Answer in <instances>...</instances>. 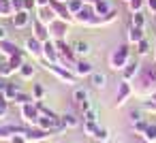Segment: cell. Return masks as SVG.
Returning a JSON list of instances; mask_svg holds the SVG:
<instances>
[{
  "mask_svg": "<svg viewBox=\"0 0 156 143\" xmlns=\"http://www.w3.org/2000/svg\"><path fill=\"white\" fill-rule=\"evenodd\" d=\"M128 117H130V122H133V124H135V122L145 120V117H143V109H133V111L128 113Z\"/></svg>",
  "mask_w": 156,
  "mask_h": 143,
  "instance_id": "cell-40",
  "label": "cell"
},
{
  "mask_svg": "<svg viewBox=\"0 0 156 143\" xmlns=\"http://www.w3.org/2000/svg\"><path fill=\"white\" fill-rule=\"evenodd\" d=\"M92 7H94V13H96V15H101V17H103V15H107V13L111 11V5L107 2V0H98V2H96V5H92Z\"/></svg>",
  "mask_w": 156,
  "mask_h": 143,
  "instance_id": "cell-27",
  "label": "cell"
},
{
  "mask_svg": "<svg viewBox=\"0 0 156 143\" xmlns=\"http://www.w3.org/2000/svg\"><path fill=\"white\" fill-rule=\"evenodd\" d=\"M20 94V85L17 83H7V88H5V92H2V96L7 98V100H15V96Z\"/></svg>",
  "mask_w": 156,
  "mask_h": 143,
  "instance_id": "cell-26",
  "label": "cell"
},
{
  "mask_svg": "<svg viewBox=\"0 0 156 143\" xmlns=\"http://www.w3.org/2000/svg\"><path fill=\"white\" fill-rule=\"evenodd\" d=\"M145 39V34H143V28H137V26H128V30H126V41H128V45H137L139 41H143Z\"/></svg>",
  "mask_w": 156,
  "mask_h": 143,
  "instance_id": "cell-16",
  "label": "cell"
},
{
  "mask_svg": "<svg viewBox=\"0 0 156 143\" xmlns=\"http://www.w3.org/2000/svg\"><path fill=\"white\" fill-rule=\"evenodd\" d=\"M66 7H69V11L73 13V17L83 9V0H69V2H66Z\"/></svg>",
  "mask_w": 156,
  "mask_h": 143,
  "instance_id": "cell-34",
  "label": "cell"
},
{
  "mask_svg": "<svg viewBox=\"0 0 156 143\" xmlns=\"http://www.w3.org/2000/svg\"><path fill=\"white\" fill-rule=\"evenodd\" d=\"M34 15H37V19H41L43 24H51V22L56 19V13L51 11V7H49V5H47V7H41Z\"/></svg>",
  "mask_w": 156,
  "mask_h": 143,
  "instance_id": "cell-19",
  "label": "cell"
},
{
  "mask_svg": "<svg viewBox=\"0 0 156 143\" xmlns=\"http://www.w3.org/2000/svg\"><path fill=\"white\" fill-rule=\"evenodd\" d=\"M73 100L81 107V111H86L90 107V94H88V90L86 88H75L73 90Z\"/></svg>",
  "mask_w": 156,
  "mask_h": 143,
  "instance_id": "cell-12",
  "label": "cell"
},
{
  "mask_svg": "<svg viewBox=\"0 0 156 143\" xmlns=\"http://www.w3.org/2000/svg\"><path fill=\"white\" fill-rule=\"evenodd\" d=\"M130 62V45L124 43V45H118L111 54H109V66L111 71H124V66Z\"/></svg>",
  "mask_w": 156,
  "mask_h": 143,
  "instance_id": "cell-2",
  "label": "cell"
},
{
  "mask_svg": "<svg viewBox=\"0 0 156 143\" xmlns=\"http://www.w3.org/2000/svg\"><path fill=\"white\" fill-rule=\"evenodd\" d=\"M41 111H39V107L37 105H24L22 107V115H24V120L26 122H32V124H39V120H41V115H39Z\"/></svg>",
  "mask_w": 156,
  "mask_h": 143,
  "instance_id": "cell-15",
  "label": "cell"
},
{
  "mask_svg": "<svg viewBox=\"0 0 156 143\" xmlns=\"http://www.w3.org/2000/svg\"><path fill=\"white\" fill-rule=\"evenodd\" d=\"M73 49H75V56H79V58H86V56L92 51V49H90V43L83 41V39L75 41V43H73Z\"/></svg>",
  "mask_w": 156,
  "mask_h": 143,
  "instance_id": "cell-20",
  "label": "cell"
},
{
  "mask_svg": "<svg viewBox=\"0 0 156 143\" xmlns=\"http://www.w3.org/2000/svg\"><path fill=\"white\" fill-rule=\"evenodd\" d=\"M96 17V13H94V7L92 5H83V9L75 15V24H79V26H90V22Z\"/></svg>",
  "mask_w": 156,
  "mask_h": 143,
  "instance_id": "cell-8",
  "label": "cell"
},
{
  "mask_svg": "<svg viewBox=\"0 0 156 143\" xmlns=\"http://www.w3.org/2000/svg\"><path fill=\"white\" fill-rule=\"evenodd\" d=\"M24 134H26L28 141H45V139L49 137V132L43 130V128H39V130H26Z\"/></svg>",
  "mask_w": 156,
  "mask_h": 143,
  "instance_id": "cell-23",
  "label": "cell"
},
{
  "mask_svg": "<svg viewBox=\"0 0 156 143\" xmlns=\"http://www.w3.org/2000/svg\"><path fill=\"white\" fill-rule=\"evenodd\" d=\"M15 132H26V130L17 126H0V139H11Z\"/></svg>",
  "mask_w": 156,
  "mask_h": 143,
  "instance_id": "cell-24",
  "label": "cell"
},
{
  "mask_svg": "<svg viewBox=\"0 0 156 143\" xmlns=\"http://www.w3.org/2000/svg\"><path fill=\"white\" fill-rule=\"evenodd\" d=\"M98 0H83V5H96Z\"/></svg>",
  "mask_w": 156,
  "mask_h": 143,
  "instance_id": "cell-51",
  "label": "cell"
},
{
  "mask_svg": "<svg viewBox=\"0 0 156 143\" xmlns=\"http://www.w3.org/2000/svg\"><path fill=\"white\" fill-rule=\"evenodd\" d=\"M0 51H2L7 58H11V56L20 54L22 49H17V45H15V43H11V41L7 39V41H0Z\"/></svg>",
  "mask_w": 156,
  "mask_h": 143,
  "instance_id": "cell-22",
  "label": "cell"
},
{
  "mask_svg": "<svg viewBox=\"0 0 156 143\" xmlns=\"http://www.w3.org/2000/svg\"><path fill=\"white\" fill-rule=\"evenodd\" d=\"M154 26H156V19H154Z\"/></svg>",
  "mask_w": 156,
  "mask_h": 143,
  "instance_id": "cell-53",
  "label": "cell"
},
{
  "mask_svg": "<svg viewBox=\"0 0 156 143\" xmlns=\"http://www.w3.org/2000/svg\"><path fill=\"white\" fill-rule=\"evenodd\" d=\"M139 71H141L139 60H130V62L124 66V71H122V79H124V81H133V79L139 75Z\"/></svg>",
  "mask_w": 156,
  "mask_h": 143,
  "instance_id": "cell-14",
  "label": "cell"
},
{
  "mask_svg": "<svg viewBox=\"0 0 156 143\" xmlns=\"http://www.w3.org/2000/svg\"><path fill=\"white\" fill-rule=\"evenodd\" d=\"M43 60L49 62V64H60V56H58V49H56L54 41H45L43 43Z\"/></svg>",
  "mask_w": 156,
  "mask_h": 143,
  "instance_id": "cell-7",
  "label": "cell"
},
{
  "mask_svg": "<svg viewBox=\"0 0 156 143\" xmlns=\"http://www.w3.org/2000/svg\"><path fill=\"white\" fill-rule=\"evenodd\" d=\"M13 73H15V68L11 66V62H9V58H7V60H0V75H2V77L7 79V77H11Z\"/></svg>",
  "mask_w": 156,
  "mask_h": 143,
  "instance_id": "cell-30",
  "label": "cell"
},
{
  "mask_svg": "<svg viewBox=\"0 0 156 143\" xmlns=\"http://www.w3.org/2000/svg\"><path fill=\"white\" fill-rule=\"evenodd\" d=\"M45 68H47L49 73H54L58 79H62L64 83H69V85H73V83L77 81V75H75V73H71V71H69V66H62V64H49V62H47V64H45Z\"/></svg>",
  "mask_w": 156,
  "mask_h": 143,
  "instance_id": "cell-4",
  "label": "cell"
},
{
  "mask_svg": "<svg viewBox=\"0 0 156 143\" xmlns=\"http://www.w3.org/2000/svg\"><path fill=\"white\" fill-rule=\"evenodd\" d=\"M9 62H11V66H13L15 71H20V68L24 66V51H20V54L11 56V58H9Z\"/></svg>",
  "mask_w": 156,
  "mask_h": 143,
  "instance_id": "cell-32",
  "label": "cell"
},
{
  "mask_svg": "<svg viewBox=\"0 0 156 143\" xmlns=\"http://www.w3.org/2000/svg\"><path fill=\"white\" fill-rule=\"evenodd\" d=\"M135 49H137V56H147L152 47H150V41H147V39H143V41H139V43L135 45Z\"/></svg>",
  "mask_w": 156,
  "mask_h": 143,
  "instance_id": "cell-31",
  "label": "cell"
},
{
  "mask_svg": "<svg viewBox=\"0 0 156 143\" xmlns=\"http://www.w3.org/2000/svg\"><path fill=\"white\" fill-rule=\"evenodd\" d=\"M7 83H9V81H5V77H2V75H0V94H2V92H5V88H7Z\"/></svg>",
  "mask_w": 156,
  "mask_h": 143,
  "instance_id": "cell-49",
  "label": "cell"
},
{
  "mask_svg": "<svg viewBox=\"0 0 156 143\" xmlns=\"http://www.w3.org/2000/svg\"><path fill=\"white\" fill-rule=\"evenodd\" d=\"M9 39V32H7V28L5 26H0V41H7Z\"/></svg>",
  "mask_w": 156,
  "mask_h": 143,
  "instance_id": "cell-48",
  "label": "cell"
},
{
  "mask_svg": "<svg viewBox=\"0 0 156 143\" xmlns=\"http://www.w3.org/2000/svg\"><path fill=\"white\" fill-rule=\"evenodd\" d=\"M32 100H34L32 94H22V92H20V94L15 96V105H22V107H24V105H30Z\"/></svg>",
  "mask_w": 156,
  "mask_h": 143,
  "instance_id": "cell-37",
  "label": "cell"
},
{
  "mask_svg": "<svg viewBox=\"0 0 156 143\" xmlns=\"http://www.w3.org/2000/svg\"><path fill=\"white\" fill-rule=\"evenodd\" d=\"M90 83H92V88H96V90H105V88H107V75L101 73V71H94V73L90 75Z\"/></svg>",
  "mask_w": 156,
  "mask_h": 143,
  "instance_id": "cell-18",
  "label": "cell"
},
{
  "mask_svg": "<svg viewBox=\"0 0 156 143\" xmlns=\"http://www.w3.org/2000/svg\"><path fill=\"white\" fill-rule=\"evenodd\" d=\"M130 94H133L130 81H124V79H122V83L118 85V94H115V107H122V105L130 98Z\"/></svg>",
  "mask_w": 156,
  "mask_h": 143,
  "instance_id": "cell-10",
  "label": "cell"
},
{
  "mask_svg": "<svg viewBox=\"0 0 156 143\" xmlns=\"http://www.w3.org/2000/svg\"><path fill=\"white\" fill-rule=\"evenodd\" d=\"M11 5H13L15 13H17V11H24V0H11Z\"/></svg>",
  "mask_w": 156,
  "mask_h": 143,
  "instance_id": "cell-47",
  "label": "cell"
},
{
  "mask_svg": "<svg viewBox=\"0 0 156 143\" xmlns=\"http://www.w3.org/2000/svg\"><path fill=\"white\" fill-rule=\"evenodd\" d=\"M126 5H128V11H130V13H139V11L145 7V0H128Z\"/></svg>",
  "mask_w": 156,
  "mask_h": 143,
  "instance_id": "cell-35",
  "label": "cell"
},
{
  "mask_svg": "<svg viewBox=\"0 0 156 143\" xmlns=\"http://www.w3.org/2000/svg\"><path fill=\"white\" fill-rule=\"evenodd\" d=\"M73 73H75L77 77H90V75L94 73V68H92V64H90L88 60H77L75 66H73Z\"/></svg>",
  "mask_w": 156,
  "mask_h": 143,
  "instance_id": "cell-17",
  "label": "cell"
},
{
  "mask_svg": "<svg viewBox=\"0 0 156 143\" xmlns=\"http://www.w3.org/2000/svg\"><path fill=\"white\" fill-rule=\"evenodd\" d=\"M32 26H34V34H32V37H37V39L43 41V43L49 41V26H47V24H43L41 19L34 17V19H32Z\"/></svg>",
  "mask_w": 156,
  "mask_h": 143,
  "instance_id": "cell-13",
  "label": "cell"
},
{
  "mask_svg": "<svg viewBox=\"0 0 156 143\" xmlns=\"http://www.w3.org/2000/svg\"><path fill=\"white\" fill-rule=\"evenodd\" d=\"M7 109H9V100L5 96H0V117L7 115Z\"/></svg>",
  "mask_w": 156,
  "mask_h": 143,
  "instance_id": "cell-44",
  "label": "cell"
},
{
  "mask_svg": "<svg viewBox=\"0 0 156 143\" xmlns=\"http://www.w3.org/2000/svg\"><path fill=\"white\" fill-rule=\"evenodd\" d=\"M28 139H26V134H13L11 137V143H26Z\"/></svg>",
  "mask_w": 156,
  "mask_h": 143,
  "instance_id": "cell-46",
  "label": "cell"
},
{
  "mask_svg": "<svg viewBox=\"0 0 156 143\" xmlns=\"http://www.w3.org/2000/svg\"><path fill=\"white\" fill-rule=\"evenodd\" d=\"M94 139H96V141H101V143H107V141H109V130H107V128H101V126H98V130H96Z\"/></svg>",
  "mask_w": 156,
  "mask_h": 143,
  "instance_id": "cell-39",
  "label": "cell"
},
{
  "mask_svg": "<svg viewBox=\"0 0 156 143\" xmlns=\"http://www.w3.org/2000/svg\"><path fill=\"white\" fill-rule=\"evenodd\" d=\"M43 94H45L43 85H39V83H37V85L32 88V96H34V100H41V98H43Z\"/></svg>",
  "mask_w": 156,
  "mask_h": 143,
  "instance_id": "cell-43",
  "label": "cell"
},
{
  "mask_svg": "<svg viewBox=\"0 0 156 143\" xmlns=\"http://www.w3.org/2000/svg\"><path fill=\"white\" fill-rule=\"evenodd\" d=\"M62 124H64V128H75V126H79V120H77L75 113H64L62 115Z\"/></svg>",
  "mask_w": 156,
  "mask_h": 143,
  "instance_id": "cell-29",
  "label": "cell"
},
{
  "mask_svg": "<svg viewBox=\"0 0 156 143\" xmlns=\"http://www.w3.org/2000/svg\"><path fill=\"white\" fill-rule=\"evenodd\" d=\"M96 130H98V124H96V122H83V132H86L88 137H92V139H94Z\"/></svg>",
  "mask_w": 156,
  "mask_h": 143,
  "instance_id": "cell-38",
  "label": "cell"
},
{
  "mask_svg": "<svg viewBox=\"0 0 156 143\" xmlns=\"http://www.w3.org/2000/svg\"><path fill=\"white\" fill-rule=\"evenodd\" d=\"M32 13H28V11H17L13 17H11V24L17 28V30H24V28H28L30 24H32Z\"/></svg>",
  "mask_w": 156,
  "mask_h": 143,
  "instance_id": "cell-9",
  "label": "cell"
},
{
  "mask_svg": "<svg viewBox=\"0 0 156 143\" xmlns=\"http://www.w3.org/2000/svg\"><path fill=\"white\" fill-rule=\"evenodd\" d=\"M24 49L34 60H43V41H39L37 37H28L26 43H24Z\"/></svg>",
  "mask_w": 156,
  "mask_h": 143,
  "instance_id": "cell-5",
  "label": "cell"
},
{
  "mask_svg": "<svg viewBox=\"0 0 156 143\" xmlns=\"http://www.w3.org/2000/svg\"><path fill=\"white\" fill-rule=\"evenodd\" d=\"M141 137H143L147 143H156V124H154V122H150V124H147V128H145V132H143Z\"/></svg>",
  "mask_w": 156,
  "mask_h": 143,
  "instance_id": "cell-28",
  "label": "cell"
},
{
  "mask_svg": "<svg viewBox=\"0 0 156 143\" xmlns=\"http://www.w3.org/2000/svg\"><path fill=\"white\" fill-rule=\"evenodd\" d=\"M56 49H58V56H60L62 66L73 68V66H75V62H77V56H75L73 45H66V41H64V39H56Z\"/></svg>",
  "mask_w": 156,
  "mask_h": 143,
  "instance_id": "cell-3",
  "label": "cell"
},
{
  "mask_svg": "<svg viewBox=\"0 0 156 143\" xmlns=\"http://www.w3.org/2000/svg\"><path fill=\"white\" fill-rule=\"evenodd\" d=\"M60 2H69V0H60Z\"/></svg>",
  "mask_w": 156,
  "mask_h": 143,
  "instance_id": "cell-52",
  "label": "cell"
},
{
  "mask_svg": "<svg viewBox=\"0 0 156 143\" xmlns=\"http://www.w3.org/2000/svg\"><path fill=\"white\" fill-rule=\"evenodd\" d=\"M98 120V111H96V107H88L86 111H83V122H96Z\"/></svg>",
  "mask_w": 156,
  "mask_h": 143,
  "instance_id": "cell-33",
  "label": "cell"
},
{
  "mask_svg": "<svg viewBox=\"0 0 156 143\" xmlns=\"http://www.w3.org/2000/svg\"><path fill=\"white\" fill-rule=\"evenodd\" d=\"M145 7L152 15H156V0H145Z\"/></svg>",
  "mask_w": 156,
  "mask_h": 143,
  "instance_id": "cell-45",
  "label": "cell"
},
{
  "mask_svg": "<svg viewBox=\"0 0 156 143\" xmlns=\"http://www.w3.org/2000/svg\"><path fill=\"white\" fill-rule=\"evenodd\" d=\"M15 15V9L11 5V0H0V19H9Z\"/></svg>",
  "mask_w": 156,
  "mask_h": 143,
  "instance_id": "cell-21",
  "label": "cell"
},
{
  "mask_svg": "<svg viewBox=\"0 0 156 143\" xmlns=\"http://www.w3.org/2000/svg\"><path fill=\"white\" fill-rule=\"evenodd\" d=\"M137 79V94L141 96H152L154 94V85H156V62L154 64H141Z\"/></svg>",
  "mask_w": 156,
  "mask_h": 143,
  "instance_id": "cell-1",
  "label": "cell"
},
{
  "mask_svg": "<svg viewBox=\"0 0 156 143\" xmlns=\"http://www.w3.org/2000/svg\"><path fill=\"white\" fill-rule=\"evenodd\" d=\"M130 24H133V26H137V28H145V15H143L141 11H139V13H133Z\"/></svg>",
  "mask_w": 156,
  "mask_h": 143,
  "instance_id": "cell-36",
  "label": "cell"
},
{
  "mask_svg": "<svg viewBox=\"0 0 156 143\" xmlns=\"http://www.w3.org/2000/svg\"><path fill=\"white\" fill-rule=\"evenodd\" d=\"M49 7H51V11L56 13L58 19H64V22H69V24L75 22V17H73V13L69 11L66 2H60V0H49Z\"/></svg>",
  "mask_w": 156,
  "mask_h": 143,
  "instance_id": "cell-6",
  "label": "cell"
},
{
  "mask_svg": "<svg viewBox=\"0 0 156 143\" xmlns=\"http://www.w3.org/2000/svg\"><path fill=\"white\" fill-rule=\"evenodd\" d=\"M49 5V0H37V7L41 9V7H47Z\"/></svg>",
  "mask_w": 156,
  "mask_h": 143,
  "instance_id": "cell-50",
  "label": "cell"
},
{
  "mask_svg": "<svg viewBox=\"0 0 156 143\" xmlns=\"http://www.w3.org/2000/svg\"><path fill=\"white\" fill-rule=\"evenodd\" d=\"M17 73H20V77H22V79H32V77H34V73H37V68H34V64L24 62V66H22Z\"/></svg>",
  "mask_w": 156,
  "mask_h": 143,
  "instance_id": "cell-25",
  "label": "cell"
},
{
  "mask_svg": "<svg viewBox=\"0 0 156 143\" xmlns=\"http://www.w3.org/2000/svg\"><path fill=\"white\" fill-rule=\"evenodd\" d=\"M147 124H150L147 120H141V122H135V124H133V130H135V132H139V134H143V132H145V128H147Z\"/></svg>",
  "mask_w": 156,
  "mask_h": 143,
  "instance_id": "cell-41",
  "label": "cell"
},
{
  "mask_svg": "<svg viewBox=\"0 0 156 143\" xmlns=\"http://www.w3.org/2000/svg\"><path fill=\"white\" fill-rule=\"evenodd\" d=\"M47 26H49V34H54L56 39H64V34L69 32V26H71V24L56 17V19H54L51 24H47Z\"/></svg>",
  "mask_w": 156,
  "mask_h": 143,
  "instance_id": "cell-11",
  "label": "cell"
},
{
  "mask_svg": "<svg viewBox=\"0 0 156 143\" xmlns=\"http://www.w3.org/2000/svg\"><path fill=\"white\" fill-rule=\"evenodd\" d=\"M124 2H128V0H124Z\"/></svg>",
  "mask_w": 156,
  "mask_h": 143,
  "instance_id": "cell-54",
  "label": "cell"
},
{
  "mask_svg": "<svg viewBox=\"0 0 156 143\" xmlns=\"http://www.w3.org/2000/svg\"><path fill=\"white\" fill-rule=\"evenodd\" d=\"M37 9H39V7H37V0H24V11H28V13L34 15Z\"/></svg>",
  "mask_w": 156,
  "mask_h": 143,
  "instance_id": "cell-42",
  "label": "cell"
}]
</instances>
